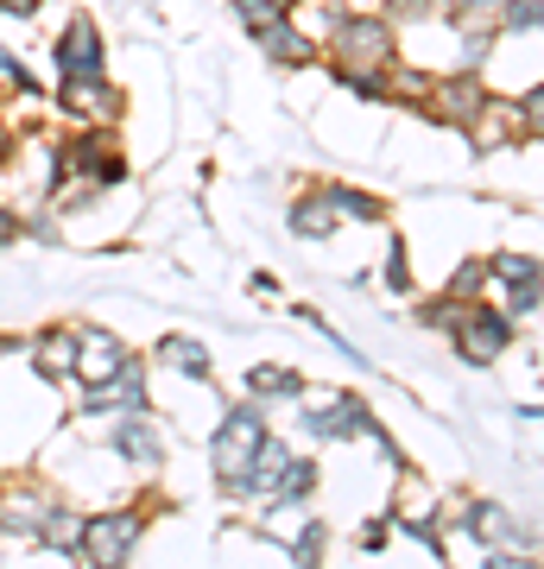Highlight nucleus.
I'll return each mask as SVG.
<instances>
[{
	"label": "nucleus",
	"instance_id": "nucleus-12",
	"mask_svg": "<svg viewBox=\"0 0 544 569\" xmlns=\"http://www.w3.org/2000/svg\"><path fill=\"white\" fill-rule=\"evenodd\" d=\"M44 512H51V500H44V493H32V488L0 493V531H13V538H32V545H39Z\"/></svg>",
	"mask_w": 544,
	"mask_h": 569
},
{
	"label": "nucleus",
	"instance_id": "nucleus-17",
	"mask_svg": "<svg viewBox=\"0 0 544 569\" xmlns=\"http://www.w3.org/2000/svg\"><path fill=\"white\" fill-rule=\"evenodd\" d=\"M171 373H184V380H209V348L197 342V336H159V348H152Z\"/></svg>",
	"mask_w": 544,
	"mask_h": 569
},
{
	"label": "nucleus",
	"instance_id": "nucleus-11",
	"mask_svg": "<svg viewBox=\"0 0 544 569\" xmlns=\"http://www.w3.org/2000/svg\"><path fill=\"white\" fill-rule=\"evenodd\" d=\"M108 443H115V456H127V462H140V468L165 462V437H159L152 425H146V411H133V418H121Z\"/></svg>",
	"mask_w": 544,
	"mask_h": 569
},
{
	"label": "nucleus",
	"instance_id": "nucleus-29",
	"mask_svg": "<svg viewBox=\"0 0 544 569\" xmlns=\"http://www.w3.org/2000/svg\"><path fill=\"white\" fill-rule=\"evenodd\" d=\"M0 13H20V20H32V13H39V0H0Z\"/></svg>",
	"mask_w": 544,
	"mask_h": 569
},
{
	"label": "nucleus",
	"instance_id": "nucleus-1",
	"mask_svg": "<svg viewBox=\"0 0 544 569\" xmlns=\"http://www.w3.org/2000/svg\"><path fill=\"white\" fill-rule=\"evenodd\" d=\"M329 58L343 70H393L399 63V39L386 20H367V13H336V44Z\"/></svg>",
	"mask_w": 544,
	"mask_h": 569
},
{
	"label": "nucleus",
	"instance_id": "nucleus-2",
	"mask_svg": "<svg viewBox=\"0 0 544 569\" xmlns=\"http://www.w3.org/2000/svg\"><path fill=\"white\" fill-rule=\"evenodd\" d=\"M140 538H146V512L140 507L96 512V519H82V531H77V557L82 563H133Z\"/></svg>",
	"mask_w": 544,
	"mask_h": 569
},
{
	"label": "nucleus",
	"instance_id": "nucleus-24",
	"mask_svg": "<svg viewBox=\"0 0 544 569\" xmlns=\"http://www.w3.org/2000/svg\"><path fill=\"white\" fill-rule=\"evenodd\" d=\"M235 7H241L247 26H260V20H273V13H291L298 0H235Z\"/></svg>",
	"mask_w": 544,
	"mask_h": 569
},
{
	"label": "nucleus",
	"instance_id": "nucleus-16",
	"mask_svg": "<svg viewBox=\"0 0 544 569\" xmlns=\"http://www.w3.org/2000/svg\"><path fill=\"white\" fill-rule=\"evenodd\" d=\"M285 462H291V449H285L279 437L266 430V437H260V449H254V462H247V475L235 481V493H266L273 481H279V468H285Z\"/></svg>",
	"mask_w": 544,
	"mask_h": 569
},
{
	"label": "nucleus",
	"instance_id": "nucleus-27",
	"mask_svg": "<svg viewBox=\"0 0 544 569\" xmlns=\"http://www.w3.org/2000/svg\"><path fill=\"white\" fill-rule=\"evenodd\" d=\"M482 284H487V266H463V272L449 279V291H456V298H475Z\"/></svg>",
	"mask_w": 544,
	"mask_h": 569
},
{
	"label": "nucleus",
	"instance_id": "nucleus-21",
	"mask_svg": "<svg viewBox=\"0 0 544 569\" xmlns=\"http://www.w3.org/2000/svg\"><path fill=\"white\" fill-rule=\"evenodd\" d=\"M329 228H336V209H329V197H323V190L291 203V234H298V241H323Z\"/></svg>",
	"mask_w": 544,
	"mask_h": 569
},
{
	"label": "nucleus",
	"instance_id": "nucleus-8",
	"mask_svg": "<svg viewBox=\"0 0 544 569\" xmlns=\"http://www.w3.org/2000/svg\"><path fill=\"white\" fill-rule=\"evenodd\" d=\"M121 361H127V348L108 329H77V361H70V373H77L82 387H101Z\"/></svg>",
	"mask_w": 544,
	"mask_h": 569
},
{
	"label": "nucleus",
	"instance_id": "nucleus-25",
	"mask_svg": "<svg viewBox=\"0 0 544 569\" xmlns=\"http://www.w3.org/2000/svg\"><path fill=\"white\" fill-rule=\"evenodd\" d=\"M386 284H393V291H405V284H412V266H405V241H393V253H386Z\"/></svg>",
	"mask_w": 544,
	"mask_h": 569
},
{
	"label": "nucleus",
	"instance_id": "nucleus-7",
	"mask_svg": "<svg viewBox=\"0 0 544 569\" xmlns=\"http://www.w3.org/2000/svg\"><path fill=\"white\" fill-rule=\"evenodd\" d=\"M487 279L506 284V317H532L538 310V260L532 253H494Z\"/></svg>",
	"mask_w": 544,
	"mask_h": 569
},
{
	"label": "nucleus",
	"instance_id": "nucleus-20",
	"mask_svg": "<svg viewBox=\"0 0 544 569\" xmlns=\"http://www.w3.org/2000/svg\"><path fill=\"white\" fill-rule=\"evenodd\" d=\"M323 197H329V209L348 216V222H380V216H386L380 197H374V190H355V183H329Z\"/></svg>",
	"mask_w": 544,
	"mask_h": 569
},
{
	"label": "nucleus",
	"instance_id": "nucleus-23",
	"mask_svg": "<svg viewBox=\"0 0 544 569\" xmlns=\"http://www.w3.org/2000/svg\"><path fill=\"white\" fill-rule=\"evenodd\" d=\"M501 32H538V0H501Z\"/></svg>",
	"mask_w": 544,
	"mask_h": 569
},
{
	"label": "nucleus",
	"instance_id": "nucleus-5",
	"mask_svg": "<svg viewBox=\"0 0 544 569\" xmlns=\"http://www.w3.org/2000/svg\"><path fill=\"white\" fill-rule=\"evenodd\" d=\"M456 348H463L468 361H501L506 348H513V317L468 298L463 317H456Z\"/></svg>",
	"mask_w": 544,
	"mask_h": 569
},
{
	"label": "nucleus",
	"instance_id": "nucleus-3",
	"mask_svg": "<svg viewBox=\"0 0 544 569\" xmlns=\"http://www.w3.org/2000/svg\"><path fill=\"white\" fill-rule=\"evenodd\" d=\"M260 437H266V411H260V406L228 411L222 425H216V443H209V456H216V475H222L228 493H235V481L247 475V462H254Z\"/></svg>",
	"mask_w": 544,
	"mask_h": 569
},
{
	"label": "nucleus",
	"instance_id": "nucleus-22",
	"mask_svg": "<svg viewBox=\"0 0 544 569\" xmlns=\"http://www.w3.org/2000/svg\"><path fill=\"white\" fill-rule=\"evenodd\" d=\"M247 387H254V399H298V373H291V367H254V380H247Z\"/></svg>",
	"mask_w": 544,
	"mask_h": 569
},
{
	"label": "nucleus",
	"instance_id": "nucleus-26",
	"mask_svg": "<svg viewBox=\"0 0 544 569\" xmlns=\"http://www.w3.org/2000/svg\"><path fill=\"white\" fill-rule=\"evenodd\" d=\"M291 557H298V563H317L323 557V526H304L298 545H291Z\"/></svg>",
	"mask_w": 544,
	"mask_h": 569
},
{
	"label": "nucleus",
	"instance_id": "nucleus-10",
	"mask_svg": "<svg viewBox=\"0 0 544 569\" xmlns=\"http://www.w3.org/2000/svg\"><path fill=\"white\" fill-rule=\"evenodd\" d=\"M63 164H77V171H89L96 183H121V178H127L121 146L108 140V133H89V140H77L70 152H63Z\"/></svg>",
	"mask_w": 544,
	"mask_h": 569
},
{
	"label": "nucleus",
	"instance_id": "nucleus-15",
	"mask_svg": "<svg viewBox=\"0 0 544 569\" xmlns=\"http://www.w3.org/2000/svg\"><path fill=\"white\" fill-rule=\"evenodd\" d=\"M456 519H463L482 545H520V519H513L506 507H494V500H475V507H463Z\"/></svg>",
	"mask_w": 544,
	"mask_h": 569
},
{
	"label": "nucleus",
	"instance_id": "nucleus-28",
	"mask_svg": "<svg viewBox=\"0 0 544 569\" xmlns=\"http://www.w3.org/2000/svg\"><path fill=\"white\" fill-rule=\"evenodd\" d=\"M13 234H20V216H13V209H7V203H0V247H7V241H13Z\"/></svg>",
	"mask_w": 544,
	"mask_h": 569
},
{
	"label": "nucleus",
	"instance_id": "nucleus-13",
	"mask_svg": "<svg viewBox=\"0 0 544 569\" xmlns=\"http://www.w3.org/2000/svg\"><path fill=\"white\" fill-rule=\"evenodd\" d=\"M121 108V96L108 89V77H82V82H63V114L77 121H108Z\"/></svg>",
	"mask_w": 544,
	"mask_h": 569
},
{
	"label": "nucleus",
	"instance_id": "nucleus-19",
	"mask_svg": "<svg viewBox=\"0 0 544 569\" xmlns=\"http://www.w3.org/2000/svg\"><path fill=\"white\" fill-rule=\"evenodd\" d=\"M32 355H39V373L63 380V373H70V361H77V329H44L39 342H32Z\"/></svg>",
	"mask_w": 544,
	"mask_h": 569
},
{
	"label": "nucleus",
	"instance_id": "nucleus-6",
	"mask_svg": "<svg viewBox=\"0 0 544 569\" xmlns=\"http://www.w3.org/2000/svg\"><path fill=\"white\" fill-rule=\"evenodd\" d=\"M108 51H101V32L89 20H70L58 39V77L63 82H82V77H108Z\"/></svg>",
	"mask_w": 544,
	"mask_h": 569
},
{
	"label": "nucleus",
	"instance_id": "nucleus-18",
	"mask_svg": "<svg viewBox=\"0 0 544 569\" xmlns=\"http://www.w3.org/2000/svg\"><path fill=\"white\" fill-rule=\"evenodd\" d=\"M431 7L449 26H463V39L468 32H494V20H501V0H431Z\"/></svg>",
	"mask_w": 544,
	"mask_h": 569
},
{
	"label": "nucleus",
	"instance_id": "nucleus-14",
	"mask_svg": "<svg viewBox=\"0 0 544 569\" xmlns=\"http://www.w3.org/2000/svg\"><path fill=\"white\" fill-rule=\"evenodd\" d=\"M424 96H431V108H437L444 121H456V127H468L475 121V108L487 102L475 77H449V82H437V89H424Z\"/></svg>",
	"mask_w": 544,
	"mask_h": 569
},
{
	"label": "nucleus",
	"instance_id": "nucleus-9",
	"mask_svg": "<svg viewBox=\"0 0 544 569\" xmlns=\"http://www.w3.org/2000/svg\"><path fill=\"white\" fill-rule=\"evenodd\" d=\"M254 39H260V51H266L273 63H291V70L317 58V39H310V32H298V26L285 20V13H273V20H260V26H254Z\"/></svg>",
	"mask_w": 544,
	"mask_h": 569
},
{
	"label": "nucleus",
	"instance_id": "nucleus-4",
	"mask_svg": "<svg viewBox=\"0 0 544 569\" xmlns=\"http://www.w3.org/2000/svg\"><path fill=\"white\" fill-rule=\"evenodd\" d=\"M374 425L367 406L355 392H317V399H304V430L317 437V443H343V437H362Z\"/></svg>",
	"mask_w": 544,
	"mask_h": 569
},
{
	"label": "nucleus",
	"instance_id": "nucleus-30",
	"mask_svg": "<svg viewBox=\"0 0 544 569\" xmlns=\"http://www.w3.org/2000/svg\"><path fill=\"white\" fill-rule=\"evenodd\" d=\"M0 146H7V121H0Z\"/></svg>",
	"mask_w": 544,
	"mask_h": 569
}]
</instances>
